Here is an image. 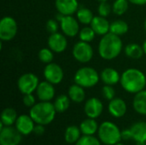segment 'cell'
I'll use <instances>...</instances> for the list:
<instances>
[{
  "mask_svg": "<svg viewBox=\"0 0 146 145\" xmlns=\"http://www.w3.org/2000/svg\"><path fill=\"white\" fill-rule=\"evenodd\" d=\"M120 83L127 92L136 94L145 88V74L139 69L127 68L121 75Z\"/></svg>",
  "mask_w": 146,
  "mask_h": 145,
  "instance_id": "cell-1",
  "label": "cell"
},
{
  "mask_svg": "<svg viewBox=\"0 0 146 145\" xmlns=\"http://www.w3.org/2000/svg\"><path fill=\"white\" fill-rule=\"evenodd\" d=\"M122 50V41L120 36L111 32L102 36L98 44V54L104 60L116 58Z\"/></svg>",
  "mask_w": 146,
  "mask_h": 145,
  "instance_id": "cell-2",
  "label": "cell"
},
{
  "mask_svg": "<svg viewBox=\"0 0 146 145\" xmlns=\"http://www.w3.org/2000/svg\"><path fill=\"white\" fill-rule=\"evenodd\" d=\"M56 109L50 102H42L35 103L29 111L30 116L36 124L46 126L50 124L56 117Z\"/></svg>",
  "mask_w": 146,
  "mask_h": 145,
  "instance_id": "cell-3",
  "label": "cell"
},
{
  "mask_svg": "<svg viewBox=\"0 0 146 145\" xmlns=\"http://www.w3.org/2000/svg\"><path fill=\"white\" fill-rule=\"evenodd\" d=\"M98 138L105 145H115L122 140L121 132L119 127L113 122H103L98 131Z\"/></svg>",
  "mask_w": 146,
  "mask_h": 145,
  "instance_id": "cell-4",
  "label": "cell"
},
{
  "mask_svg": "<svg viewBox=\"0 0 146 145\" xmlns=\"http://www.w3.org/2000/svg\"><path fill=\"white\" fill-rule=\"evenodd\" d=\"M74 83L84 88H91L95 86L99 79L100 75L92 67H83L79 68L74 77Z\"/></svg>",
  "mask_w": 146,
  "mask_h": 145,
  "instance_id": "cell-5",
  "label": "cell"
},
{
  "mask_svg": "<svg viewBox=\"0 0 146 145\" xmlns=\"http://www.w3.org/2000/svg\"><path fill=\"white\" fill-rule=\"evenodd\" d=\"M38 84L39 79L38 76L33 73H26L22 74L17 80V87L23 95L32 94L33 91H36Z\"/></svg>",
  "mask_w": 146,
  "mask_h": 145,
  "instance_id": "cell-6",
  "label": "cell"
},
{
  "mask_svg": "<svg viewBox=\"0 0 146 145\" xmlns=\"http://www.w3.org/2000/svg\"><path fill=\"white\" fill-rule=\"evenodd\" d=\"M72 54L77 62L86 63L92 59L94 51L89 43L80 40L74 45Z\"/></svg>",
  "mask_w": 146,
  "mask_h": 145,
  "instance_id": "cell-7",
  "label": "cell"
},
{
  "mask_svg": "<svg viewBox=\"0 0 146 145\" xmlns=\"http://www.w3.org/2000/svg\"><path fill=\"white\" fill-rule=\"evenodd\" d=\"M18 30L16 21L11 16H4L0 21V39L2 41L12 40Z\"/></svg>",
  "mask_w": 146,
  "mask_h": 145,
  "instance_id": "cell-8",
  "label": "cell"
},
{
  "mask_svg": "<svg viewBox=\"0 0 146 145\" xmlns=\"http://www.w3.org/2000/svg\"><path fill=\"white\" fill-rule=\"evenodd\" d=\"M22 135L14 126H3L0 131V144L19 145L21 142Z\"/></svg>",
  "mask_w": 146,
  "mask_h": 145,
  "instance_id": "cell-9",
  "label": "cell"
},
{
  "mask_svg": "<svg viewBox=\"0 0 146 145\" xmlns=\"http://www.w3.org/2000/svg\"><path fill=\"white\" fill-rule=\"evenodd\" d=\"M44 76L45 80L53 85L60 84L64 77V73L62 67L55 62L46 64L44 69Z\"/></svg>",
  "mask_w": 146,
  "mask_h": 145,
  "instance_id": "cell-10",
  "label": "cell"
},
{
  "mask_svg": "<svg viewBox=\"0 0 146 145\" xmlns=\"http://www.w3.org/2000/svg\"><path fill=\"white\" fill-rule=\"evenodd\" d=\"M62 32L67 37L74 38L80 32V26L78 20L73 15H64L60 21Z\"/></svg>",
  "mask_w": 146,
  "mask_h": 145,
  "instance_id": "cell-11",
  "label": "cell"
},
{
  "mask_svg": "<svg viewBox=\"0 0 146 145\" xmlns=\"http://www.w3.org/2000/svg\"><path fill=\"white\" fill-rule=\"evenodd\" d=\"M104 110V105L100 99L97 97H91L89 98L84 106V111L87 117L97 119L98 118Z\"/></svg>",
  "mask_w": 146,
  "mask_h": 145,
  "instance_id": "cell-12",
  "label": "cell"
},
{
  "mask_svg": "<svg viewBox=\"0 0 146 145\" xmlns=\"http://www.w3.org/2000/svg\"><path fill=\"white\" fill-rule=\"evenodd\" d=\"M63 33L60 32H54L50 35L48 38V46L49 48L56 52V53H61L63 52L68 46V40Z\"/></svg>",
  "mask_w": 146,
  "mask_h": 145,
  "instance_id": "cell-13",
  "label": "cell"
},
{
  "mask_svg": "<svg viewBox=\"0 0 146 145\" xmlns=\"http://www.w3.org/2000/svg\"><path fill=\"white\" fill-rule=\"evenodd\" d=\"M55 93L54 85L47 80L39 82L36 90L37 97L42 102H50L54 98Z\"/></svg>",
  "mask_w": 146,
  "mask_h": 145,
  "instance_id": "cell-14",
  "label": "cell"
},
{
  "mask_svg": "<svg viewBox=\"0 0 146 145\" xmlns=\"http://www.w3.org/2000/svg\"><path fill=\"white\" fill-rule=\"evenodd\" d=\"M34 123L35 122L30 116V115H21L20 116H18L15 125V128L22 136H27L33 132V128L35 126Z\"/></svg>",
  "mask_w": 146,
  "mask_h": 145,
  "instance_id": "cell-15",
  "label": "cell"
},
{
  "mask_svg": "<svg viewBox=\"0 0 146 145\" xmlns=\"http://www.w3.org/2000/svg\"><path fill=\"white\" fill-rule=\"evenodd\" d=\"M55 5L58 13L63 15H73L80 7L77 0H56Z\"/></svg>",
  "mask_w": 146,
  "mask_h": 145,
  "instance_id": "cell-16",
  "label": "cell"
},
{
  "mask_svg": "<svg viewBox=\"0 0 146 145\" xmlns=\"http://www.w3.org/2000/svg\"><path fill=\"white\" fill-rule=\"evenodd\" d=\"M108 109L110 114L115 117V118H121L123 117L127 110V103L126 102L120 98V97H115L114 99L110 101Z\"/></svg>",
  "mask_w": 146,
  "mask_h": 145,
  "instance_id": "cell-17",
  "label": "cell"
},
{
  "mask_svg": "<svg viewBox=\"0 0 146 145\" xmlns=\"http://www.w3.org/2000/svg\"><path fill=\"white\" fill-rule=\"evenodd\" d=\"M132 138L137 144H146V122L139 121L130 127Z\"/></svg>",
  "mask_w": 146,
  "mask_h": 145,
  "instance_id": "cell-18",
  "label": "cell"
},
{
  "mask_svg": "<svg viewBox=\"0 0 146 145\" xmlns=\"http://www.w3.org/2000/svg\"><path fill=\"white\" fill-rule=\"evenodd\" d=\"M90 25L97 35L104 36L108 32H110V23L108 21L106 17H103L101 15L94 16Z\"/></svg>",
  "mask_w": 146,
  "mask_h": 145,
  "instance_id": "cell-19",
  "label": "cell"
},
{
  "mask_svg": "<svg viewBox=\"0 0 146 145\" xmlns=\"http://www.w3.org/2000/svg\"><path fill=\"white\" fill-rule=\"evenodd\" d=\"M101 80L109 85H115L121 81L120 73L113 68H106L100 73Z\"/></svg>",
  "mask_w": 146,
  "mask_h": 145,
  "instance_id": "cell-20",
  "label": "cell"
},
{
  "mask_svg": "<svg viewBox=\"0 0 146 145\" xmlns=\"http://www.w3.org/2000/svg\"><path fill=\"white\" fill-rule=\"evenodd\" d=\"M133 109L139 115H146V90L135 94L133 101Z\"/></svg>",
  "mask_w": 146,
  "mask_h": 145,
  "instance_id": "cell-21",
  "label": "cell"
},
{
  "mask_svg": "<svg viewBox=\"0 0 146 145\" xmlns=\"http://www.w3.org/2000/svg\"><path fill=\"white\" fill-rule=\"evenodd\" d=\"M98 125L96 121V119L92 118H87L84 120L80 125V129L81 131L82 135H87V136H93L98 131Z\"/></svg>",
  "mask_w": 146,
  "mask_h": 145,
  "instance_id": "cell-22",
  "label": "cell"
},
{
  "mask_svg": "<svg viewBox=\"0 0 146 145\" xmlns=\"http://www.w3.org/2000/svg\"><path fill=\"white\" fill-rule=\"evenodd\" d=\"M68 97L71 99V101L80 103H82L86 98V92L84 90V87L79 85L78 84L72 85L68 89Z\"/></svg>",
  "mask_w": 146,
  "mask_h": 145,
  "instance_id": "cell-23",
  "label": "cell"
},
{
  "mask_svg": "<svg viewBox=\"0 0 146 145\" xmlns=\"http://www.w3.org/2000/svg\"><path fill=\"white\" fill-rule=\"evenodd\" d=\"M81 131L80 127L76 126H69L66 128L64 132V139L66 143L69 144H76L77 141L81 138Z\"/></svg>",
  "mask_w": 146,
  "mask_h": 145,
  "instance_id": "cell-24",
  "label": "cell"
},
{
  "mask_svg": "<svg viewBox=\"0 0 146 145\" xmlns=\"http://www.w3.org/2000/svg\"><path fill=\"white\" fill-rule=\"evenodd\" d=\"M17 113L13 108H6L1 114V122L4 126H13L17 120Z\"/></svg>",
  "mask_w": 146,
  "mask_h": 145,
  "instance_id": "cell-25",
  "label": "cell"
},
{
  "mask_svg": "<svg viewBox=\"0 0 146 145\" xmlns=\"http://www.w3.org/2000/svg\"><path fill=\"white\" fill-rule=\"evenodd\" d=\"M125 54L127 57L132 59H139L145 54L143 46L137 44L135 43L128 44L124 49Z\"/></svg>",
  "mask_w": 146,
  "mask_h": 145,
  "instance_id": "cell-26",
  "label": "cell"
},
{
  "mask_svg": "<svg viewBox=\"0 0 146 145\" xmlns=\"http://www.w3.org/2000/svg\"><path fill=\"white\" fill-rule=\"evenodd\" d=\"M76 16H77V20L84 25H90L94 18L92 10H90L86 7H79L76 12Z\"/></svg>",
  "mask_w": 146,
  "mask_h": 145,
  "instance_id": "cell-27",
  "label": "cell"
},
{
  "mask_svg": "<svg viewBox=\"0 0 146 145\" xmlns=\"http://www.w3.org/2000/svg\"><path fill=\"white\" fill-rule=\"evenodd\" d=\"M128 31V24L123 20H116L110 23V32L118 36L127 33Z\"/></svg>",
  "mask_w": 146,
  "mask_h": 145,
  "instance_id": "cell-28",
  "label": "cell"
},
{
  "mask_svg": "<svg viewBox=\"0 0 146 145\" xmlns=\"http://www.w3.org/2000/svg\"><path fill=\"white\" fill-rule=\"evenodd\" d=\"M70 98L68 95H59L54 102V107L56 109V113H63L68 110L70 106Z\"/></svg>",
  "mask_w": 146,
  "mask_h": 145,
  "instance_id": "cell-29",
  "label": "cell"
},
{
  "mask_svg": "<svg viewBox=\"0 0 146 145\" xmlns=\"http://www.w3.org/2000/svg\"><path fill=\"white\" fill-rule=\"evenodd\" d=\"M128 0H115L112 5V11L117 15H122L128 9Z\"/></svg>",
  "mask_w": 146,
  "mask_h": 145,
  "instance_id": "cell-30",
  "label": "cell"
},
{
  "mask_svg": "<svg viewBox=\"0 0 146 145\" xmlns=\"http://www.w3.org/2000/svg\"><path fill=\"white\" fill-rule=\"evenodd\" d=\"M96 36V32L92 28V26H85L81 30H80L79 37L81 41L90 43L92 42Z\"/></svg>",
  "mask_w": 146,
  "mask_h": 145,
  "instance_id": "cell-31",
  "label": "cell"
},
{
  "mask_svg": "<svg viewBox=\"0 0 146 145\" xmlns=\"http://www.w3.org/2000/svg\"><path fill=\"white\" fill-rule=\"evenodd\" d=\"M53 52L54 51H52L50 48H43L38 51V59L45 64L50 63L53 62V59H54Z\"/></svg>",
  "mask_w": 146,
  "mask_h": 145,
  "instance_id": "cell-32",
  "label": "cell"
},
{
  "mask_svg": "<svg viewBox=\"0 0 146 145\" xmlns=\"http://www.w3.org/2000/svg\"><path fill=\"white\" fill-rule=\"evenodd\" d=\"M75 145H101V141L93 136L82 135Z\"/></svg>",
  "mask_w": 146,
  "mask_h": 145,
  "instance_id": "cell-33",
  "label": "cell"
},
{
  "mask_svg": "<svg viewBox=\"0 0 146 145\" xmlns=\"http://www.w3.org/2000/svg\"><path fill=\"white\" fill-rule=\"evenodd\" d=\"M111 10H112V7L107 1L100 2L98 9V12L99 15H101L103 17H107L110 14Z\"/></svg>",
  "mask_w": 146,
  "mask_h": 145,
  "instance_id": "cell-34",
  "label": "cell"
},
{
  "mask_svg": "<svg viewBox=\"0 0 146 145\" xmlns=\"http://www.w3.org/2000/svg\"><path fill=\"white\" fill-rule=\"evenodd\" d=\"M102 94H103L104 97L109 101H110L115 97V91L113 85H105L102 88Z\"/></svg>",
  "mask_w": 146,
  "mask_h": 145,
  "instance_id": "cell-35",
  "label": "cell"
},
{
  "mask_svg": "<svg viewBox=\"0 0 146 145\" xmlns=\"http://www.w3.org/2000/svg\"><path fill=\"white\" fill-rule=\"evenodd\" d=\"M45 27H46V30L51 34V33L57 32L59 26H58L57 21L56 19H50L47 21V22L45 24Z\"/></svg>",
  "mask_w": 146,
  "mask_h": 145,
  "instance_id": "cell-36",
  "label": "cell"
},
{
  "mask_svg": "<svg viewBox=\"0 0 146 145\" xmlns=\"http://www.w3.org/2000/svg\"><path fill=\"white\" fill-rule=\"evenodd\" d=\"M23 103L26 107L32 108L33 105H35V97L32 94H26L23 97Z\"/></svg>",
  "mask_w": 146,
  "mask_h": 145,
  "instance_id": "cell-37",
  "label": "cell"
},
{
  "mask_svg": "<svg viewBox=\"0 0 146 145\" xmlns=\"http://www.w3.org/2000/svg\"><path fill=\"white\" fill-rule=\"evenodd\" d=\"M35 135L37 136H42L43 134H44L45 132V128L44 126L40 125V124H37L35 125L34 128H33V132Z\"/></svg>",
  "mask_w": 146,
  "mask_h": 145,
  "instance_id": "cell-38",
  "label": "cell"
},
{
  "mask_svg": "<svg viewBox=\"0 0 146 145\" xmlns=\"http://www.w3.org/2000/svg\"><path fill=\"white\" fill-rule=\"evenodd\" d=\"M121 138L123 140H129V139H133L132 138V133L129 129H126L124 131L121 132Z\"/></svg>",
  "mask_w": 146,
  "mask_h": 145,
  "instance_id": "cell-39",
  "label": "cell"
},
{
  "mask_svg": "<svg viewBox=\"0 0 146 145\" xmlns=\"http://www.w3.org/2000/svg\"><path fill=\"white\" fill-rule=\"evenodd\" d=\"M131 3L136 5H145L146 4V0H128Z\"/></svg>",
  "mask_w": 146,
  "mask_h": 145,
  "instance_id": "cell-40",
  "label": "cell"
},
{
  "mask_svg": "<svg viewBox=\"0 0 146 145\" xmlns=\"http://www.w3.org/2000/svg\"><path fill=\"white\" fill-rule=\"evenodd\" d=\"M143 49H144V52H145V54L146 55V40L144 42V44H143Z\"/></svg>",
  "mask_w": 146,
  "mask_h": 145,
  "instance_id": "cell-41",
  "label": "cell"
},
{
  "mask_svg": "<svg viewBox=\"0 0 146 145\" xmlns=\"http://www.w3.org/2000/svg\"><path fill=\"white\" fill-rule=\"evenodd\" d=\"M98 2H106V1H108V0H98Z\"/></svg>",
  "mask_w": 146,
  "mask_h": 145,
  "instance_id": "cell-42",
  "label": "cell"
},
{
  "mask_svg": "<svg viewBox=\"0 0 146 145\" xmlns=\"http://www.w3.org/2000/svg\"><path fill=\"white\" fill-rule=\"evenodd\" d=\"M115 145H124V144H121V143L120 142V143H118V144H115Z\"/></svg>",
  "mask_w": 146,
  "mask_h": 145,
  "instance_id": "cell-43",
  "label": "cell"
},
{
  "mask_svg": "<svg viewBox=\"0 0 146 145\" xmlns=\"http://www.w3.org/2000/svg\"><path fill=\"white\" fill-rule=\"evenodd\" d=\"M145 32H146V19H145Z\"/></svg>",
  "mask_w": 146,
  "mask_h": 145,
  "instance_id": "cell-44",
  "label": "cell"
},
{
  "mask_svg": "<svg viewBox=\"0 0 146 145\" xmlns=\"http://www.w3.org/2000/svg\"><path fill=\"white\" fill-rule=\"evenodd\" d=\"M0 145H3V144H0Z\"/></svg>",
  "mask_w": 146,
  "mask_h": 145,
  "instance_id": "cell-45",
  "label": "cell"
}]
</instances>
